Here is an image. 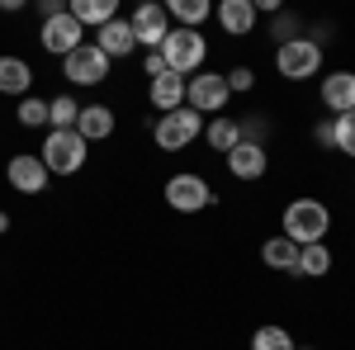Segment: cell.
I'll return each instance as SVG.
<instances>
[{"mask_svg": "<svg viewBox=\"0 0 355 350\" xmlns=\"http://www.w3.org/2000/svg\"><path fill=\"white\" fill-rule=\"evenodd\" d=\"M279 227H284V237L294 246H313V242H327L331 232V209L322 199H294L284 218H279Z\"/></svg>", "mask_w": 355, "mask_h": 350, "instance_id": "obj_1", "label": "cell"}, {"mask_svg": "<svg viewBox=\"0 0 355 350\" xmlns=\"http://www.w3.org/2000/svg\"><path fill=\"white\" fill-rule=\"evenodd\" d=\"M157 53H162V62H166V71H171V76H185V81H190L194 71H204L209 43H204V33H199V28H171Z\"/></svg>", "mask_w": 355, "mask_h": 350, "instance_id": "obj_2", "label": "cell"}, {"mask_svg": "<svg viewBox=\"0 0 355 350\" xmlns=\"http://www.w3.org/2000/svg\"><path fill=\"white\" fill-rule=\"evenodd\" d=\"M43 166H48V175H76L90 157V142H85L76 128H48L43 137Z\"/></svg>", "mask_w": 355, "mask_h": 350, "instance_id": "obj_3", "label": "cell"}, {"mask_svg": "<svg viewBox=\"0 0 355 350\" xmlns=\"http://www.w3.org/2000/svg\"><path fill=\"white\" fill-rule=\"evenodd\" d=\"M199 137H204V114H194L190 105L171 109V114H162V119L152 123V142H157L162 152H185Z\"/></svg>", "mask_w": 355, "mask_h": 350, "instance_id": "obj_4", "label": "cell"}, {"mask_svg": "<svg viewBox=\"0 0 355 350\" xmlns=\"http://www.w3.org/2000/svg\"><path fill=\"white\" fill-rule=\"evenodd\" d=\"M275 71H279L284 81H308V76L322 71V48L299 33V38H289V43L275 48Z\"/></svg>", "mask_w": 355, "mask_h": 350, "instance_id": "obj_5", "label": "cell"}, {"mask_svg": "<svg viewBox=\"0 0 355 350\" xmlns=\"http://www.w3.org/2000/svg\"><path fill=\"white\" fill-rule=\"evenodd\" d=\"M232 100V90H227V71H194L190 81H185V105L194 114H223Z\"/></svg>", "mask_w": 355, "mask_h": 350, "instance_id": "obj_6", "label": "cell"}, {"mask_svg": "<svg viewBox=\"0 0 355 350\" xmlns=\"http://www.w3.org/2000/svg\"><path fill=\"white\" fill-rule=\"evenodd\" d=\"M162 194H166V204H171L175 213H204V209H214V189H209L204 175H194V170L171 175Z\"/></svg>", "mask_w": 355, "mask_h": 350, "instance_id": "obj_7", "label": "cell"}, {"mask_svg": "<svg viewBox=\"0 0 355 350\" xmlns=\"http://www.w3.org/2000/svg\"><path fill=\"white\" fill-rule=\"evenodd\" d=\"M62 76L71 85H100L110 76V57L100 53L95 43H81L71 57H62Z\"/></svg>", "mask_w": 355, "mask_h": 350, "instance_id": "obj_8", "label": "cell"}, {"mask_svg": "<svg viewBox=\"0 0 355 350\" xmlns=\"http://www.w3.org/2000/svg\"><path fill=\"white\" fill-rule=\"evenodd\" d=\"M38 43H43V53L53 57H71L76 48L85 43V28L62 10V15H53V19H43V28H38Z\"/></svg>", "mask_w": 355, "mask_h": 350, "instance_id": "obj_9", "label": "cell"}, {"mask_svg": "<svg viewBox=\"0 0 355 350\" xmlns=\"http://www.w3.org/2000/svg\"><path fill=\"white\" fill-rule=\"evenodd\" d=\"M5 180H10V189H19V194L33 199V194H43V189H48L53 175H48V166H43L38 152H15L10 166H5Z\"/></svg>", "mask_w": 355, "mask_h": 350, "instance_id": "obj_10", "label": "cell"}, {"mask_svg": "<svg viewBox=\"0 0 355 350\" xmlns=\"http://www.w3.org/2000/svg\"><path fill=\"white\" fill-rule=\"evenodd\" d=\"M128 24H133V38L137 48H147V53H157L166 43V33H171V15H166V5H137L133 15H128Z\"/></svg>", "mask_w": 355, "mask_h": 350, "instance_id": "obj_11", "label": "cell"}, {"mask_svg": "<svg viewBox=\"0 0 355 350\" xmlns=\"http://www.w3.org/2000/svg\"><path fill=\"white\" fill-rule=\"evenodd\" d=\"M266 166H270V152H266L261 142H237V147L227 152V175H232V180H261Z\"/></svg>", "mask_w": 355, "mask_h": 350, "instance_id": "obj_12", "label": "cell"}, {"mask_svg": "<svg viewBox=\"0 0 355 350\" xmlns=\"http://www.w3.org/2000/svg\"><path fill=\"white\" fill-rule=\"evenodd\" d=\"M95 48L110 57V62H123V57H133V53H137L133 24H128V19H110L105 28H95Z\"/></svg>", "mask_w": 355, "mask_h": 350, "instance_id": "obj_13", "label": "cell"}, {"mask_svg": "<svg viewBox=\"0 0 355 350\" xmlns=\"http://www.w3.org/2000/svg\"><path fill=\"white\" fill-rule=\"evenodd\" d=\"M322 105L327 114H355V71H331L322 76Z\"/></svg>", "mask_w": 355, "mask_h": 350, "instance_id": "obj_14", "label": "cell"}, {"mask_svg": "<svg viewBox=\"0 0 355 350\" xmlns=\"http://www.w3.org/2000/svg\"><path fill=\"white\" fill-rule=\"evenodd\" d=\"M214 15H218L223 33H232V38H246V33L256 28V0H223Z\"/></svg>", "mask_w": 355, "mask_h": 350, "instance_id": "obj_15", "label": "cell"}, {"mask_svg": "<svg viewBox=\"0 0 355 350\" xmlns=\"http://www.w3.org/2000/svg\"><path fill=\"white\" fill-rule=\"evenodd\" d=\"M28 90H33V67H28L24 57L5 53L0 57V95H19L24 100Z\"/></svg>", "mask_w": 355, "mask_h": 350, "instance_id": "obj_16", "label": "cell"}, {"mask_svg": "<svg viewBox=\"0 0 355 350\" xmlns=\"http://www.w3.org/2000/svg\"><path fill=\"white\" fill-rule=\"evenodd\" d=\"M76 133H81L85 142H105V137H114V109L110 105H81Z\"/></svg>", "mask_w": 355, "mask_h": 350, "instance_id": "obj_17", "label": "cell"}, {"mask_svg": "<svg viewBox=\"0 0 355 350\" xmlns=\"http://www.w3.org/2000/svg\"><path fill=\"white\" fill-rule=\"evenodd\" d=\"M147 100H152V109H162V114H171V109L185 105V76H157V81H147Z\"/></svg>", "mask_w": 355, "mask_h": 350, "instance_id": "obj_18", "label": "cell"}, {"mask_svg": "<svg viewBox=\"0 0 355 350\" xmlns=\"http://www.w3.org/2000/svg\"><path fill=\"white\" fill-rule=\"evenodd\" d=\"M67 15L81 28H105L110 19H119V5H114V0H71Z\"/></svg>", "mask_w": 355, "mask_h": 350, "instance_id": "obj_19", "label": "cell"}, {"mask_svg": "<svg viewBox=\"0 0 355 350\" xmlns=\"http://www.w3.org/2000/svg\"><path fill=\"white\" fill-rule=\"evenodd\" d=\"M204 142H209L214 152H223V157H227V152L242 142V123H237V119H227V114H218L214 123H204Z\"/></svg>", "mask_w": 355, "mask_h": 350, "instance_id": "obj_20", "label": "cell"}, {"mask_svg": "<svg viewBox=\"0 0 355 350\" xmlns=\"http://www.w3.org/2000/svg\"><path fill=\"white\" fill-rule=\"evenodd\" d=\"M261 261H266L270 270H284V274H294V265H299V246H294L289 237H284V232H279V237H270V242L261 246Z\"/></svg>", "mask_w": 355, "mask_h": 350, "instance_id": "obj_21", "label": "cell"}, {"mask_svg": "<svg viewBox=\"0 0 355 350\" xmlns=\"http://www.w3.org/2000/svg\"><path fill=\"white\" fill-rule=\"evenodd\" d=\"M327 270H331V251H327V242L299 246V265H294V274H303V279H322Z\"/></svg>", "mask_w": 355, "mask_h": 350, "instance_id": "obj_22", "label": "cell"}, {"mask_svg": "<svg viewBox=\"0 0 355 350\" xmlns=\"http://www.w3.org/2000/svg\"><path fill=\"white\" fill-rule=\"evenodd\" d=\"M166 15H171V19H180V28H199L209 15H214V5H209V0H171V5H166Z\"/></svg>", "mask_w": 355, "mask_h": 350, "instance_id": "obj_23", "label": "cell"}, {"mask_svg": "<svg viewBox=\"0 0 355 350\" xmlns=\"http://www.w3.org/2000/svg\"><path fill=\"white\" fill-rule=\"evenodd\" d=\"M294 346H299V341H294L279 322L256 326V336H251V350H294Z\"/></svg>", "mask_w": 355, "mask_h": 350, "instance_id": "obj_24", "label": "cell"}, {"mask_svg": "<svg viewBox=\"0 0 355 350\" xmlns=\"http://www.w3.org/2000/svg\"><path fill=\"white\" fill-rule=\"evenodd\" d=\"M76 119H81V105H76L71 95L48 100V128H76Z\"/></svg>", "mask_w": 355, "mask_h": 350, "instance_id": "obj_25", "label": "cell"}, {"mask_svg": "<svg viewBox=\"0 0 355 350\" xmlns=\"http://www.w3.org/2000/svg\"><path fill=\"white\" fill-rule=\"evenodd\" d=\"M15 119H19L24 128H48V100L24 95V100H19V109H15Z\"/></svg>", "mask_w": 355, "mask_h": 350, "instance_id": "obj_26", "label": "cell"}, {"mask_svg": "<svg viewBox=\"0 0 355 350\" xmlns=\"http://www.w3.org/2000/svg\"><path fill=\"white\" fill-rule=\"evenodd\" d=\"M331 123H336V152L355 161V114H336Z\"/></svg>", "mask_w": 355, "mask_h": 350, "instance_id": "obj_27", "label": "cell"}, {"mask_svg": "<svg viewBox=\"0 0 355 350\" xmlns=\"http://www.w3.org/2000/svg\"><path fill=\"white\" fill-rule=\"evenodd\" d=\"M237 123H242V142H261L266 147V133H270L266 114H251V119H237Z\"/></svg>", "mask_w": 355, "mask_h": 350, "instance_id": "obj_28", "label": "cell"}, {"mask_svg": "<svg viewBox=\"0 0 355 350\" xmlns=\"http://www.w3.org/2000/svg\"><path fill=\"white\" fill-rule=\"evenodd\" d=\"M251 85H256V71H251V67H232V71H227V90H232V95H246Z\"/></svg>", "mask_w": 355, "mask_h": 350, "instance_id": "obj_29", "label": "cell"}, {"mask_svg": "<svg viewBox=\"0 0 355 350\" xmlns=\"http://www.w3.org/2000/svg\"><path fill=\"white\" fill-rule=\"evenodd\" d=\"M313 137H318V147H327V152H336V123H331V119H322V123L313 128Z\"/></svg>", "mask_w": 355, "mask_h": 350, "instance_id": "obj_30", "label": "cell"}, {"mask_svg": "<svg viewBox=\"0 0 355 350\" xmlns=\"http://www.w3.org/2000/svg\"><path fill=\"white\" fill-rule=\"evenodd\" d=\"M275 33H279V43H289V38H299V24H294L289 15H279V19H275Z\"/></svg>", "mask_w": 355, "mask_h": 350, "instance_id": "obj_31", "label": "cell"}, {"mask_svg": "<svg viewBox=\"0 0 355 350\" xmlns=\"http://www.w3.org/2000/svg\"><path fill=\"white\" fill-rule=\"evenodd\" d=\"M142 71L157 81V76H166V62H162V53H147V62H142Z\"/></svg>", "mask_w": 355, "mask_h": 350, "instance_id": "obj_32", "label": "cell"}, {"mask_svg": "<svg viewBox=\"0 0 355 350\" xmlns=\"http://www.w3.org/2000/svg\"><path fill=\"white\" fill-rule=\"evenodd\" d=\"M38 10H43V19H53V15H62V10H67V5H62V0H43V5H38Z\"/></svg>", "mask_w": 355, "mask_h": 350, "instance_id": "obj_33", "label": "cell"}, {"mask_svg": "<svg viewBox=\"0 0 355 350\" xmlns=\"http://www.w3.org/2000/svg\"><path fill=\"white\" fill-rule=\"evenodd\" d=\"M5 227H10V213H5V209H0V232H5Z\"/></svg>", "mask_w": 355, "mask_h": 350, "instance_id": "obj_34", "label": "cell"}, {"mask_svg": "<svg viewBox=\"0 0 355 350\" xmlns=\"http://www.w3.org/2000/svg\"><path fill=\"white\" fill-rule=\"evenodd\" d=\"M294 350H313V346H294Z\"/></svg>", "mask_w": 355, "mask_h": 350, "instance_id": "obj_35", "label": "cell"}]
</instances>
